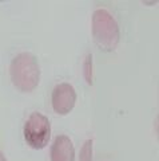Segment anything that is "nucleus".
<instances>
[{
  "label": "nucleus",
  "mask_w": 159,
  "mask_h": 161,
  "mask_svg": "<svg viewBox=\"0 0 159 161\" xmlns=\"http://www.w3.org/2000/svg\"><path fill=\"white\" fill-rule=\"evenodd\" d=\"M9 75L13 86L23 93H29L40 82V67L36 57L31 53H20L12 59Z\"/></svg>",
  "instance_id": "1"
},
{
  "label": "nucleus",
  "mask_w": 159,
  "mask_h": 161,
  "mask_svg": "<svg viewBox=\"0 0 159 161\" xmlns=\"http://www.w3.org/2000/svg\"><path fill=\"white\" fill-rule=\"evenodd\" d=\"M92 38L96 46L106 53L118 47L121 40L118 23L106 9H96L92 15Z\"/></svg>",
  "instance_id": "2"
},
{
  "label": "nucleus",
  "mask_w": 159,
  "mask_h": 161,
  "mask_svg": "<svg viewBox=\"0 0 159 161\" xmlns=\"http://www.w3.org/2000/svg\"><path fill=\"white\" fill-rule=\"evenodd\" d=\"M24 140L32 149H43L51 140V124L44 114L33 112L29 114L23 129Z\"/></svg>",
  "instance_id": "3"
},
{
  "label": "nucleus",
  "mask_w": 159,
  "mask_h": 161,
  "mask_svg": "<svg viewBox=\"0 0 159 161\" xmlns=\"http://www.w3.org/2000/svg\"><path fill=\"white\" fill-rule=\"evenodd\" d=\"M76 103V92L72 85L67 82L56 85L51 94V105L56 114L66 115Z\"/></svg>",
  "instance_id": "4"
},
{
  "label": "nucleus",
  "mask_w": 159,
  "mask_h": 161,
  "mask_svg": "<svg viewBox=\"0 0 159 161\" xmlns=\"http://www.w3.org/2000/svg\"><path fill=\"white\" fill-rule=\"evenodd\" d=\"M51 161H75V148L71 138L66 134L55 137L49 150Z\"/></svg>",
  "instance_id": "5"
},
{
  "label": "nucleus",
  "mask_w": 159,
  "mask_h": 161,
  "mask_svg": "<svg viewBox=\"0 0 159 161\" xmlns=\"http://www.w3.org/2000/svg\"><path fill=\"white\" fill-rule=\"evenodd\" d=\"M83 74L84 79L88 85L94 83V63H92V54H88L83 63Z\"/></svg>",
  "instance_id": "6"
},
{
  "label": "nucleus",
  "mask_w": 159,
  "mask_h": 161,
  "mask_svg": "<svg viewBox=\"0 0 159 161\" xmlns=\"http://www.w3.org/2000/svg\"><path fill=\"white\" fill-rule=\"evenodd\" d=\"M79 161H92V140H87L79 153Z\"/></svg>",
  "instance_id": "7"
},
{
  "label": "nucleus",
  "mask_w": 159,
  "mask_h": 161,
  "mask_svg": "<svg viewBox=\"0 0 159 161\" xmlns=\"http://www.w3.org/2000/svg\"><path fill=\"white\" fill-rule=\"evenodd\" d=\"M155 128H156V133H158V138H159V114H158L156 121H155Z\"/></svg>",
  "instance_id": "8"
},
{
  "label": "nucleus",
  "mask_w": 159,
  "mask_h": 161,
  "mask_svg": "<svg viewBox=\"0 0 159 161\" xmlns=\"http://www.w3.org/2000/svg\"><path fill=\"white\" fill-rule=\"evenodd\" d=\"M0 161H7V158H6V156L3 154V152L0 150Z\"/></svg>",
  "instance_id": "9"
}]
</instances>
